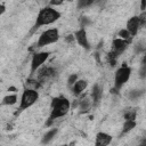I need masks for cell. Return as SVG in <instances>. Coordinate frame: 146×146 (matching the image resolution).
I'll return each instance as SVG.
<instances>
[{
	"label": "cell",
	"mask_w": 146,
	"mask_h": 146,
	"mask_svg": "<svg viewBox=\"0 0 146 146\" xmlns=\"http://www.w3.org/2000/svg\"><path fill=\"white\" fill-rule=\"evenodd\" d=\"M49 56H50L49 51H38V52H34L32 55V58H31V73L36 72L44 64V62L49 58Z\"/></svg>",
	"instance_id": "cell-6"
},
{
	"label": "cell",
	"mask_w": 146,
	"mask_h": 146,
	"mask_svg": "<svg viewBox=\"0 0 146 146\" xmlns=\"http://www.w3.org/2000/svg\"><path fill=\"white\" fill-rule=\"evenodd\" d=\"M94 2V0H79L78 1V6L81 8H83V7H88V6H90L91 3Z\"/></svg>",
	"instance_id": "cell-19"
},
{
	"label": "cell",
	"mask_w": 146,
	"mask_h": 146,
	"mask_svg": "<svg viewBox=\"0 0 146 146\" xmlns=\"http://www.w3.org/2000/svg\"><path fill=\"white\" fill-rule=\"evenodd\" d=\"M143 94H144L143 90H132V91L129 92V98H131V99H137V98H139Z\"/></svg>",
	"instance_id": "cell-18"
},
{
	"label": "cell",
	"mask_w": 146,
	"mask_h": 146,
	"mask_svg": "<svg viewBox=\"0 0 146 146\" xmlns=\"http://www.w3.org/2000/svg\"><path fill=\"white\" fill-rule=\"evenodd\" d=\"M119 38H121V39H124V40H128V41H129V39L131 38V35H130V33H129L125 29H122V30H120V31H119Z\"/></svg>",
	"instance_id": "cell-17"
},
{
	"label": "cell",
	"mask_w": 146,
	"mask_h": 146,
	"mask_svg": "<svg viewBox=\"0 0 146 146\" xmlns=\"http://www.w3.org/2000/svg\"><path fill=\"white\" fill-rule=\"evenodd\" d=\"M71 108V103L70 100L64 97V96H58V97H54L51 99L50 103V115H49V120L54 121L56 119L63 117L65 116L68 111Z\"/></svg>",
	"instance_id": "cell-2"
},
{
	"label": "cell",
	"mask_w": 146,
	"mask_h": 146,
	"mask_svg": "<svg viewBox=\"0 0 146 146\" xmlns=\"http://www.w3.org/2000/svg\"><path fill=\"white\" fill-rule=\"evenodd\" d=\"M60 16L62 15L57 9H55L51 6H46V7H43L39 10V13L36 15V18H35L34 27L38 29V27H41V26L50 25V24L57 22L60 18Z\"/></svg>",
	"instance_id": "cell-1"
},
{
	"label": "cell",
	"mask_w": 146,
	"mask_h": 146,
	"mask_svg": "<svg viewBox=\"0 0 146 146\" xmlns=\"http://www.w3.org/2000/svg\"><path fill=\"white\" fill-rule=\"evenodd\" d=\"M17 100H18V97L16 94H9L2 98V105L11 106V105H15L17 103Z\"/></svg>",
	"instance_id": "cell-12"
},
{
	"label": "cell",
	"mask_w": 146,
	"mask_h": 146,
	"mask_svg": "<svg viewBox=\"0 0 146 146\" xmlns=\"http://www.w3.org/2000/svg\"><path fill=\"white\" fill-rule=\"evenodd\" d=\"M63 2H64V0H49V6L57 7V6L63 5Z\"/></svg>",
	"instance_id": "cell-21"
},
{
	"label": "cell",
	"mask_w": 146,
	"mask_h": 146,
	"mask_svg": "<svg viewBox=\"0 0 146 146\" xmlns=\"http://www.w3.org/2000/svg\"><path fill=\"white\" fill-rule=\"evenodd\" d=\"M74 39L75 41L78 42L79 46H81L82 48L84 49H90V46H89V40H88V35H87V31L84 27H80L79 30H76L74 32Z\"/></svg>",
	"instance_id": "cell-8"
},
{
	"label": "cell",
	"mask_w": 146,
	"mask_h": 146,
	"mask_svg": "<svg viewBox=\"0 0 146 146\" xmlns=\"http://www.w3.org/2000/svg\"><path fill=\"white\" fill-rule=\"evenodd\" d=\"M131 72H132V70L128 65H122L116 70L115 74H114V89L115 90L119 91L129 81V79L131 76Z\"/></svg>",
	"instance_id": "cell-5"
},
{
	"label": "cell",
	"mask_w": 146,
	"mask_h": 146,
	"mask_svg": "<svg viewBox=\"0 0 146 146\" xmlns=\"http://www.w3.org/2000/svg\"><path fill=\"white\" fill-rule=\"evenodd\" d=\"M137 125V122L136 120H125L124 121V124H123V128H122V133H128L130 132L133 128H136Z\"/></svg>",
	"instance_id": "cell-14"
},
{
	"label": "cell",
	"mask_w": 146,
	"mask_h": 146,
	"mask_svg": "<svg viewBox=\"0 0 146 146\" xmlns=\"http://www.w3.org/2000/svg\"><path fill=\"white\" fill-rule=\"evenodd\" d=\"M76 80H78V75H76V74H71V75L68 76V79H67V84H68L70 87H72L73 83H74Z\"/></svg>",
	"instance_id": "cell-20"
},
{
	"label": "cell",
	"mask_w": 146,
	"mask_h": 146,
	"mask_svg": "<svg viewBox=\"0 0 146 146\" xmlns=\"http://www.w3.org/2000/svg\"><path fill=\"white\" fill-rule=\"evenodd\" d=\"M143 25H144V24H143L141 19L139 18V16H132V17H130V18L128 19L127 25H125V30L130 33L131 36H135V35L138 33L139 29H140Z\"/></svg>",
	"instance_id": "cell-7"
},
{
	"label": "cell",
	"mask_w": 146,
	"mask_h": 146,
	"mask_svg": "<svg viewBox=\"0 0 146 146\" xmlns=\"http://www.w3.org/2000/svg\"><path fill=\"white\" fill-rule=\"evenodd\" d=\"M91 96H92V99L95 102H98L102 97V87H99L98 84H96L92 89V92H91Z\"/></svg>",
	"instance_id": "cell-15"
},
{
	"label": "cell",
	"mask_w": 146,
	"mask_h": 146,
	"mask_svg": "<svg viewBox=\"0 0 146 146\" xmlns=\"http://www.w3.org/2000/svg\"><path fill=\"white\" fill-rule=\"evenodd\" d=\"M145 6H146V0H141V3H140V10L141 11H145Z\"/></svg>",
	"instance_id": "cell-23"
},
{
	"label": "cell",
	"mask_w": 146,
	"mask_h": 146,
	"mask_svg": "<svg viewBox=\"0 0 146 146\" xmlns=\"http://www.w3.org/2000/svg\"><path fill=\"white\" fill-rule=\"evenodd\" d=\"M59 31L56 27L52 29H47L46 31H43L40 35L39 39L36 41V47L38 48H43L46 46L52 44L55 42H57L59 40Z\"/></svg>",
	"instance_id": "cell-3"
},
{
	"label": "cell",
	"mask_w": 146,
	"mask_h": 146,
	"mask_svg": "<svg viewBox=\"0 0 146 146\" xmlns=\"http://www.w3.org/2000/svg\"><path fill=\"white\" fill-rule=\"evenodd\" d=\"M57 132H58V129H57V128H54V129H50L49 131H47L46 135H44L43 138H42V144H48V143H50V141L55 138V136L57 135Z\"/></svg>",
	"instance_id": "cell-13"
},
{
	"label": "cell",
	"mask_w": 146,
	"mask_h": 146,
	"mask_svg": "<svg viewBox=\"0 0 146 146\" xmlns=\"http://www.w3.org/2000/svg\"><path fill=\"white\" fill-rule=\"evenodd\" d=\"M39 99V92L35 89L27 88L23 91L19 99V111H25L33 106Z\"/></svg>",
	"instance_id": "cell-4"
},
{
	"label": "cell",
	"mask_w": 146,
	"mask_h": 146,
	"mask_svg": "<svg viewBox=\"0 0 146 146\" xmlns=\"http://www.w3.org/2000/svg\"><path fill=\"white\" fill-rule=\"evenodd\" d=\"M5 11H6V6H5L3 3H1V2H0V16H1V15H3V14H5Z\"/></svg>",
	"instance_id": "cell-22"
},
{
	"label": "cell",
	"mask_w": 146,
	"mask_h": 146,
	"mask_svg": "<svg viewBox=\"0 0 146 146\" xmlns=\"http://www.w3.org/2000/svg\"><path fill=\"white\" fill-rule=\"evenodd\" d=\"M87 87H88V81L87 80H84V79H78L73 83V86L71 88H72L73 94L75 96H79V95H81L87 89Z\"/></svg>",
	"instance_id": "cell-11"
},
{
	"label": "cell",
	"mask_w": 146,
	"mask_h": 146,
	"mask_svg": "<svg viewBox=\"0 0 146 146\" xmlns=\"http://www.w3.org/2000/svg\"><path fill=\"white\" fill-rule=\"evenodd\" d=\"M128 40H124V39H121V38H115L112 42V54L114 56H120L127 48L128 46Z\"/></svg>",
	"instance_id": "cell-9"
},
{
	"label": "cell",
	"mask_w": 146,
	"mask_h": 146,
	"mask_svg": "<svg viewBox=\"0 0 146 146\" xmlns=\"http://www.w3.org/2000/svg\"><path fill=\"white\" fill-rule=\"evenodd\" d=\"M137 110L136 108H127L124 112V120H136Z\"/></svg>",
	"instance_id": "cell-16"
},
{
	"label": "cell",
	"mask_w": 146,
	"mask_h": 146,
	"mask_svg": "<svg viewBox=\"0 0 146 146\" xmlns=\"http://www.w3.org/2000/svg\"><path fill=\"white\" fill-rule=\"evenodd\" d=\"M111 143H112V136L110 133L100 131L96 135V140H95L96 146H106L110 145Z\"/></svg>",
	"instance_id": "cell-10"
}]
</instances>
